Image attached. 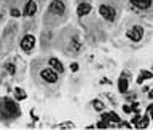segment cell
<instances>
[{
  "instance_id": "cell-1",
  "label": "cell",
  "mask_w": 153,
  "mask_h": 130,
  "mask_svg": "<svg viewBox=\"0 0 153 130\" xmlns=\"http://www.w3.org/2000/svg\"><path fill=\"white\" fill-rule=\"evenodd\" d=\"M2 114L3 116H18L19 114V106L14 103L13 100H10V98H5V100L2 102Z\"/></svg>"
},
{
  "instance_id": "cell-2",
  "label": "cell",
  "mask_w": 153,
  "mask_h": 130,
  "mask_svg": "<svg viewBox=\"0 0 153 130\" xmlns=\"http://www.w3.org/2000/svg\"><path fill=\"white\" fill-rule=\"evenodd\" d=\"M40 76H42L45 81H48V82H56V81H57V72H56V70H53V68H45V70H42V72H40Z\"/></svg>"
},
{
  "instance_id": "cell-3",
  "label": "cell",
  "mask_w": 153,
  "mask_h": 130,
  "mask_svg": "<svg viewBox=\"0 0 153 130\" xmlns=\"http://www.w3.org/2000/svg\"><path fill=\"white\" fill-rule=\"evenodd\" d=\"M99 13L102 18H105L107 21H113L115 19V10L108 5H101L99 6Z\"/></svg>"
},
{
  "instance_id": "cell-4",
  "label": "cell",
  "mask_w": 153,
  "mask_h": 130,
  "mask_svg": "<svg viewBox=\"0 0 153 130\" xmlns=\"http://www.w3.org/2000/svg\"><path fill=\"white\" fill-rule=\"evenodd\" d=\"M34 45H35V37L34 35H26V37L21 40V48H22V51H26V53L32 51Z\"/></svg>"
},
{
  "instance_id": "cell-5",
  "label": "cell",
  "mask_w": 153,
  "mask_h": 130,
  "mask_svg": "<svg viewBox=\"0 0 153 130\" xmlns=\"http://www.w3.org/2000/svg\"><path fill=\"white\" fill-rule=\"evenodd\" d=\"M126 35H128V38H131L132 41H140V40H142V35H144V30H142V27L136 26L134 29L128 30Z\"/></svg>"
},
{
  "instance_id": "cell-6",
  "label": "cell",
  "mask_w": 153,
  "mask_h": 130,
  "mask_svg": "<svg viewBox=\"0 0 153 130\" xmlns=\"http://www.w3.org/2000/svg\"><path fill=\"white\" fill-rule=\"evenodd\" d=\"M50 10L53 14H64V10H65V5L64 2H61V0H53L50 5Z\"/></svg>"
},
{
  "instance_id": "cell-7",
  "label": "cell",
  "mask_w": 153,
  "mask_h": 130,
  "mask_svg": "<svg viewBox=\"0 0 153 130\" xmlns=\"http://www.w3.org/2000/svg\"><path fill=\"white\" fill-rule=\"evenodd\" d=\"M35 11H37V3L34 2V0H29L24 8V14H27V16H34Z\"/></svg>"
},
{
  "instance_id": "cell-8",
  "label": "cell",
  "mask_w": 153,
  "mask_h": 130,
  "mask_svg": "<svg viewBox=\"0 0 153 130\" xmlns=\"http://www.w3.org/2000/svg\"><path fill=\"white\" fill-rule=\"evenodd\" d=\"M131 3H132L134 6H137V8L145 10V8H150L152 0H131Z\"/></svg>"
},
{
  "instance_id": "cell-9",
  "label": "cell",
  "mask_w": 153,
  "mask_h": 130,
  "mask_svg": "<svg viewBox=\"0 0 153 130\" xmlns=\"http://www.w3.org/2000/svg\"><path fill=\"white\" fill-rule=\"evenodd\" d=\"M89 11H91V5L89 3H80L77 8V13L78 16H85V14H89Z\"/></svg>"
},
{
  "instance_id": "cell-10",
  "label": "cell",
  "mask_w": 153,
  "mask_h": 130,
  "mask_svg": "<svg viewBox=\"0 0 153 130\" xmlns=\"http://www.w3.org/2000/svg\"><path fill=\"white\" fill-rule=\"evenodd\" d=\"M48 62H50V67H51V68H53V70H56L57 73L64 72V65H62L61 62L57 60V59H54V57H53V59H50Z\"/></svg>"
},
{
  "instance_id": "cell-11",
  "label": "cell",
  "mask_w": 153,
  "mask_h": 130,
  "mask_svg": "<svg viewBox=\"0 0 153 130\" xmlns=\"http://www.w3.org/2000/svg\"><path fill=\"white\" fill-rule=\"evenodd\" d=\"M128 86H129V82L126 78H120V81H118V90L121 94H124L128 90Z\"/></svg>"
},
{
  "instance_id": "cell-12",
  "label": "cell",
  "mask_w": 153,
  "mask_h": 130,
  "mask_svg": "<svg viewBox=\"0 0 153 130\" xmlns=\"http://www.w3.org/2000/svg\"><path fill=\"white\" fill-rule=\"evenodd\" d=\"M152 78H153V75L150 72H147V70H144V72H140V76L137 78V82H139V84H142L145 80H152Z\"/></svg>"
},
{
  "instance_id": "cell-13",
  "label": "cell",
  "mask_w": 153,
  "mask_h": 130,
  "mask_svg": "<svg viewBox=\"0 0 153 130\" xmlns=\"http://www.w3.org/2000/svg\"><path fill=\"white\" fill-rule=\"evenodd\" d=\"M26 97H27L26 90H22L21 87H16V89H14V98H16V100H24Z\"/></svg>"
},
{
  "instance_id": "cell-14",
  "label": "cell",
  "mask_w": 153,
  "mask_h": 130,
  "mask_svg": "<svg viewBox=\"0 0 153 130\" xmlns=\"http://www.w3.org/2000/svg\"><path fill=\"white\" fill-rule=\"evenodd\" d=\"M107 117H108V124H110V122L112 124H118L120 122V117L116 116L115 113H107Z\"/></svg>"
},
{
  "instance_id": "cell-15",
  "label": "cell",
  "mask_w": 153,
  "mask_h": 130,
  "mask_svg": "<svg viewBox=\"0 0 153 130\" xmlns=\"http://www.w3.org/2000/svg\"><path fill=\"white\" fill-rule=\"evenodd\" d=\"M140 124H137V127H140V129H147L148 127V117L145 116V117H140L139 119Z\"/></svg>"
},
{
  "instance_id": "cell-16",
  "label": "cell",
  "mask_w": 153,
  "mask_h": 130,
  "mask_svg": "<svg viewBox=\"0 0 153 130\" xmlns=\"http://www.w3.org/2000/svg\"><path fill=\"white\" fill-rule=\"evenodd\" d=\"M93 106L97 109V111H102V109H104V103H102V102H99V100H94V102H93Z\"/></svg>"
},
{
  "instance_id": "cell-17",
  "label": "cell",
  "mask_w": 153,
  "mask_h": 130,
  "mask_svg": "<svg viewBox=\"0 0 153 130\" xmlns=\"http://www.w3.org/2000/svg\"><path fill=\"white\" fill-rule=\"evenodd\" d=\"M6 70H8V72H10L11 75H13L14 72H16V67H14L13 64H6Z\"/></svg>"
},
{
  "instance_id": "cell-18",
  "label": "cell",
  "mask_w": 153,
  "mask_h": 130,
  "mask_svg": "<svg viewBox=\"0 0 153 130\" xmlns=\"http://www.w3.org/2000/svg\"><path fill=\"white\" fill-rule=\"evenodd\" d=\"M11 16H13V18H19V16H21V11L16 10V8H13V10H11Z\"/></svg>"
},
{
  "instance_id": "cell-19",
  "label": "cell",
  "mask_w": 153,
  "mask_h": 130,
  "mask_svg": "<svg viewBox=\"0 0 153 130\" xmlns=\"http://www.w3.org/2000/svg\"><path fill=\"white\" fill-rule=\"evenodd\" d=\"M70 68H72V72H77V70H78V64H72V65H70Z\"/></svg>"
},
{
  "instance_id": "cell-20",
  "label": "cell",
  "mask_w": 153,
  "mask_h": 130,
  "mask_svg": "<svg viewBox=\"0 0 153 130\" xmlns=\"http://www.w3.org/2000/svg\"><path fill=\"white\" fill-rule=\"evenodd\" d=\"M123 109H124V111H126V113H131V106H128V105H126V106H124V108H123Z\"/></svg>"
}]
</instances>
